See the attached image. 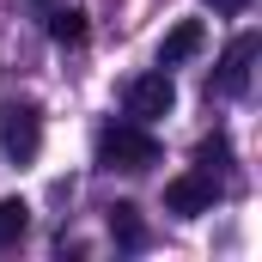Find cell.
<instances>
[{"instance_id": "6da1fadb", "label": "cell", "mask_w": 262, "mask_h": 262, "mask_svg": "<svg viewBox=\"0 0 262 262\" xmlns=\"http://www.w3.org/2000/svg\"><path fill=\"white\" fill-rule=\"evenodd\" d=\"M98 165L104 171H152L159 165V140L146 134V122H116L98 134Z\"/></svg>"}, {"instance_id": "7a4b0ae2", "label": "cell", "mask_w": 262, "mask_h": 262, "mask_svg": "<svg viewBox=\"0 0 262 262\" xmlns=\"http://www.w3.org/2000/svg\"><path fill=\"white\" fill-rule=\"evenodd\" d=\"M0 146L12 165H31L37 146H43V110L37 104H6L0 110Z\"/></svg>"}, {"instance_id": "3957f363", "label": "cell", "mask_w": 262, "mask_h": 262, "mask_svg": "<svg viewBox=\"0 0 262 262\" xmlns=\"http://www.w3.org/2000/svg\"><path fill=\"white\" fill-rule=\"evenodd\" d=\"M213 201H220V171H183L165 183V213H177V220L213 213Z\"/></svg>"}, {"instance_id": "277c9868", "label": "cell", "mask_w": 262, "mask_h": 262, "mask_svg": "<svg viewBox=\"0 0 262 262\" xmlns=\"http://www.w3.org/2000/svg\"><path fill=\"white\" fill-rule=\"evenodd\" d=\"M171 110H177V85H171V67L128 79V116H134V122H159V116H171Z\"/></svg>"}, {"instance_id": "5b68a950", "label": "cell", "mask_w": 262, "mask_h": 262, "mask_svg": "<svg viewBox=\"0 0 262 262\" xmlns=\"http://www.w3.org/2000/svg\"><path fill=\"white\" fill-rule=\"evenodd\" d=\"M256 49H262V37H256V31H244V37H232V49L220 55L213 85H220L226 98H244V92H250V61H256Z\"/></svg>"}, {"instance_id": "8992f818", "label": "cell", "mask_w": 262, "mask_h": 262, "mask_svg": "<svg viewBox=\"0 0 262 262\" xmlns=\"http://www.w3.org/2000/svg\"><path fill=\"white\" fill-rule=\"evenodd\" d=\"M201 37H207L201 18H177V25L165 31V43H159V67H183V61L201 49Z\"/></svg>"}, {"instance_id": "52a82bcc", "label": "cell", "mask_w": 262, "mask_h": 262, "mask_svg": "<svg viewBox=\"0 0 262 262\" xmlns=\"http://www.w3.org/2000/svg\"><path fill=\"white\" fill-rule=\"evenodd\" d=\"M104 226H110V238H116L122 250H140V244H146V226H140V207H134V201H110V207H104Z\"/></svg>"}, {"instance_id": "ba28073f", "label": "cell", "mask_w": 262, "mask_h": 262, "mask_svg": "<svg viewBox=\"0 0 262 262\" xmlns=\"http://www.w3.org/2000/svg\"><path fill=\"white\" fill-rule=\"evenodd\" d=\"M85 31H92V25H85V12H79V6H49V37H55L61 49H79V43H85Z\"/></svg>"}, {"instance_id": "9c48e42d", "label": "cell", "mask_w": 262, "mask_h": 262, "mask_svg": "<svg viewBox=\"0 0 262 262\" xmlns=\"http://www.w3.org/2000/svg\"><path fill=\"white\" fill-rule=\"evenodd\" d=\"M25 232H31V207L18 195H0V250H12Z\"/></svg>"}, {"instance_id": "30bf717a", "label": "cell", "mask_w": 262, "mask_h": 262, "mask_svg": "<svg viewBox=\"0 0 262 262\" xmlns=\"http://www.w3.org/2000/svg\"><path fill=\"white\" fill-rule=\"evenodd\" d=\"M226 159H232V140H226V134H207V140L195 146V165H201V171H220Z\"/></svg>"}, {"instance_id": "8fae6325", "label": "cell", "mask_w": 262, "mask_h": 262, "mask_svg": "<svg viewBox=\"0 0 262 262\" xmlns=\"http://www.w3.org/2000/svg\"><path fill=\"white\" fill-rule=\"evenodd\" d=\"M207 6H213V12H226V18H238V12H244L250 0H207Z\"/></svg>"}, {"instance_id": "7c38bea8", "label": "cell", "mask_w": 262, "mask_h": 262, "mask_svg": "<svg viewBox=\"0 0 262 262\" xmlns=\"http://www.w3.org/2000/svg\"><path fill=\"white\" fill-rule=\"evenodd\" d=\"M37 6H55V0H37Z\"/></svg>"}]
</instances>
